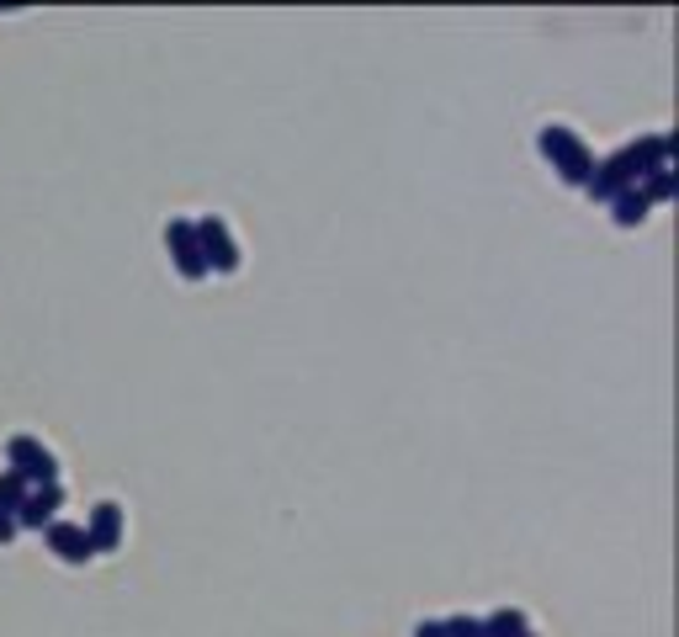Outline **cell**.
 <instances>
[{
    "instance_id": "1",
    "label": "cell",
    "mask_w": 679,
    "mask_h": 637,
    "mask_svg": "<svg viewBox=\"0 0 679 637\" xmlns=\"http://www.w3.org/2000/svg\"><path fill=\"white\" fill-rule=\"evenodd\" d=\"M653 170H669V139H658V133H653V139H642V144L616 149L610 159H599L584 192H590L595 202H616L621 192H638Z\"/></svg>"
},
{
    "instance_id": "2",
    "label": "cell",
    "mask_w": 679,
    "mask_h": 637,
    "mask_svg": "<svg viewBox=\"0 0 679 637\" xmlns=\"http://www.w3.org/2000/svg\"><path fill=\"white\" fill-rule=\"evenodd\" d=\"M542 155L553 159V170H558L568 187H590V176H595V155L579 144V133L573 128H562V122H547L542 128Z\"/></svg>"
},
{
    "instance_id": "3",
    "label": "cell",
    "mask_w": 679,
    "mask_h": 637,
    "mask_svg": "<svg viewBox=\"0 0 679 637\" xmlns=\"http://www.w3.org/2000/svg\"><path fill=\"white\" fill-rule=\"evenodd\" d=\"M5 462H11V473L22 478L27 489H48V483H59V457L33 436H11L5 446Z\"/></svg>"
},
{
    "instance_id": "4",
    "label": "cell",
    "mask_w": 679,
    "mask_h": 637,
    "mask_svg": "<svg viewBox=\"0 0 679 637\" xmlns=\"http://www.w3.org/2000/svg\"><path fill=\"white\" fill-rule=\"evenodd\" d=\"M197 244H202V261H207V272H240V244L229 239V224L223 218H202L197 224Z\"/></svg>"
},
{
    "instance_id": "5",
    "label": "cell",
    "mask_w": 679,
    "mask_h": 637,
    "mask_svg": "<svg viewBox=\"0 0 679 637\" xmlns=\"http://www.w3.org/2000/svg\"><path fill=\"white\" fill-rule=\"evenodd\" d=\"M165 239H170V255H175V272H181V277L186 281L207 277V261H202V244H197V224L175 218V224L165 229Z\"/></svg>"
},
{
    "instance_id": "6",
    "label": "cell",
    "mask_w": 679,
    "mask_h": 637,
    "mask_svg": "<svg viewBox=\"0 0 679 637\" xmlns=\"http://www.w3.org/2000/svg\"><path fill=\"white\" fill-rule=\"evenodd\" d=\"M64 505V489L59 483H48V489H33L27 500H22V510H16V526H27V531H43V526H53V510Z\"/></svg>"
},
{
    "instance_id": "7",
    "label": "cell",
    "mask_w": 679,
    "mask_h": 637,
    "mask_svg": "<svg viewBox=\"0 0 679 637\" xmlns=\"http://www.w3.org/2000/svg\"><path fill=\"white\" fill-rule=\"evenodd\" d=\"M85 537H90V553H112V548L122 542V510L112 505V500L90 510V526H85Z\"/></svg>"
},
{
    "instance_id": "8",
    "label": "cell",
    "mask_w": 679,
    "mask_h": 637,
    "mask_svg": "<svg viewBox=\"0 0 679 637\" xmlns=\"http://www.w3.org/2000/svg\"><path fill=\"white\" fill-rule=\"evenodd\" d=\"M48 548L64 557V563H85V557H96L90 553L85 526H75V520H53V526H48Z\"/></svg>"
},
{
    "instance_id": "9",
    "label": "cell",
    "mask_w": 679,
    "mask_h": 637,
    "mask_svg": "<svg viewBox=\"0 0 679 637\" xmlns=\"http://www.w3.org/2000/svg\"><path fill=\"white\" fill-rule=\"evenodd\" d=\"M525 616L520 611H494V616H483V637H525Z\"/></svg>"
},
{
    "instance_id": "10",
    "label": "cell",
    "mask_w": 679,
    "mask_h": 637,
    "mask_svg": "<svg viewBox=\"0 0 679 637\" xmlns=\"http://www.w3.org/2000/svg\"><path fill=\"white\" fill-rule=\"evenodd\" d=\"M27 494H33V489H27L22 478H16V473H11V468H5V473H0V516H16Z\"/></svg>"
},
{
    "instance_id": "11",
    "label": "cell",
    "mask_w": 679,
    "mask_h": 637,
    "mask_svg": "<svg viewBox=\"0 0 679 637\" xmlns=\"http://www.w3.org/2000/svg\"><path fill=\"white\" fill-rule=\"evenodd\" d=\"M610 207H616V224H621V229H638L642 218H647V202H642V192H621Z\"/></svg>"
},
{
    "instance_id": "12",
    "label": "cell",
    "mask_w": 679,
    "mask_h": 637,
    "mask_svg": "<svg viewBox=\"0 0 679 637\" xmlns=\"http://www.w3.org/2000/svg\"><path fill=\"white\" fill-rule=\"evenodd\" d=\"M638 192H642V202H647V207H653V202H664L669 192H675V170H653Z\"/></svg>"
},
{
    "instance_id": "13",
    "label": "cell",
    "mask_w": 679,
    "mask_h": 637,
    "mask_svg": "<svg viewBox=\"0 0 679 637\" xmlns=\"http://www.w3.org/2000/svg\"><path fill=\"white\" fill-rule=\"evenodd\" d=\"M440 633L446 637H483V622L478 616H451V622H440Z\"/></svg>"
},
{
    "instance_id": "14",
    "label": "cell",
    "mask_w": 679,
    "mask_h": 637,
    "mask_svg": "<svg viewBox=\"0 0 679 637\" xmlns=\"http://www.w3.org/2000/svg\"><path fill=\"white\" fill-rule=\"evenodd\" d=\"M414 637H446V633H440V622H420V627H414Z\"/></svg>"
},
{
    "instance_id": "15",
    "label": "cell",
    "mask_w": 679,
    "mask_h": 637,
    "mask_svg": "<svg viewBox=\"0 0 679 637\" xmlns=\"http://www.w3.org/2000/svg\"><path fill=\"white\" fill-rule=\"evenodd\" d=\"M11 537H16V520H11V516H0V542H11Z\"/></svg>"
},
{
    "instance_id": "16",
    "label": "cell",
    "mask_w": 679,
    "mask_h": 637,
    "mask_svg": "<svg viewBox=\"0 0 679 637\" xmlns=\"http://www.w3.org/2000/svg\"><path fill=\"white\" fill-rule=\"evenodd\" d=\"M525 637H531V633H525Z\"/></svg>"
}]
</instances>
